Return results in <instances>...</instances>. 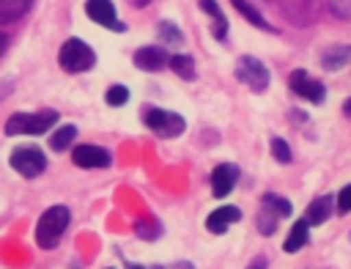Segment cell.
Returning <instances> with one entry per match:
<instances>
[{"mask_svg":"<svg viewBox=\"0 0 351 269\" xmlns=\"http://www.w3.org/2000/svg\"><path fill=\"white\" fill-rule=\"evenodd\" d=\"M85 11H88V16H90L93 22H99V25H104V27L126 30V25L118 22V16H115L112 0H88V3H85Z\"/></svg>","mask_w":351,"mask_h":269,"instance_id":"cell-8","label":"cell"},{"mask_svg":"<svg viewBox=\"0 0 351 269\" xmlns=\"http://www.w3.org/2000/svg\"><path fill=\"white\" fill-rule=\"evenodd\" d=\"M159 36H162V41H167V44H178V41H181V30H178L173 22H159Z\"/></svg>","mask_w":351,"mask_h":269,"instance_id":"cell-25","label":"cell"},{"mask_svg":"<svg viewBox=\"0 0 351 269\" xmlns=\"http://www.w3.org/2000/svg\"><path fill=\"white\" fill-rule=\"evenodd\" d=\"M291 91H293L299 99H307V102H313V104H321L324 96H326L324 82L313 80L304 69H293V71H291Z\"/></svg>","mask_w":351,"mask_h":269,"instance_id":"cell-7","label":"cell"},{"mask_svg":"<svg viewBox=\"0 0 351 269\" xmlns=\"http://www.w3.org/2000/svg\"><path fill=\"white\" fill-rule=\"evenodd\" d=\"M236 80L244 82L252 93H263V91L269 88V71H266V66H263L258 58H252V55H241V58H239V63H236Z\"/></svg>","mask_w":351,"mask_h":269,"instance_id":"cell-5","label":"cell"},{"mask_svg":"<svg viewBox=\"0 0 351 269\" xmlns=\"http://www.w3.org/2000/svg\"><path fill=\"white\" fill-rule=\"evenodd\" d=\"M307 231H310V220L307 217L304 220H296L293 228H291V233H288V239H285V244H282V250L285 253H299L307 244Z\"/></svg>","mask_w":351,"mask_h":269,"instance_id":"cell-14","label":"cell"},{"mask_svg":"<svg viewBox=\"0 0 351 269\" xmlns=\"http://www.w3.org/2000/svg\"><path fill=\"white\" fill-rule=\"evenodd\" d=\"M30 5H33V0H0V22L8 25V22L25 16L30 11Z\"/></svg>","mask_w":351,"mask_h":269,"instance_id":"cell-15","label":"cell"},{"mask_svg":"<svg viewBox=\"0 0 351 269\" xmlns=\"http://www.w3.org/2000/svg\"><path fill=\"white\" fill-rule=\"evenodd\" d=\"M69 222H71V211H69L66 206H49V209L41 214L38 225H36V244L44 247V250L58 247V242H60V236L66 233Z\"/></svg>","mask_w":351,"mask_h":269,"instance_id":"cell-1","label":"cell"},{"mask_svg":"<svg viewBox=\"0 0 351 269\" xmlns=\"http://www.w3.org/2000/svg\"><path fill=\"white\" fill-rule=\"evenodd\" d=\"M77 137V126H71V124H66V126H60L52 137H49V148H55V151H66L69 145H71V140Z\"/></svg>","mask_w":351,"mask_h":269,"instance_id":"cell-19","label":"cell"},{"mask_svg":"<svg viewBox=\"0 0 351 269\" xmlns=\"http://www.w3.org/2000/svg\"><path fill=\"white\" fill-rule=\"evenodd\" d=\"M200 8L208 11V14L214 16V36H217V38H225V33H228V22H225L219 5H217L214 0H200Z\"/></svg>","mask_w":351,"mask_h":269,"instance_id":"cell-20","label":"cell"},{"mask_svg":"<svg viewBox=\"0 0 351 269\" xmlns=\"http://www.w3.org/2000/svg\"><path fill=\"white\" fill-rule=\"evenodd\" d=\"M58 63H60L63 71L80 74V71L93 69V63H96V52H93L82 38H66V44H63L60 52H58Z\"/></svg>","mask_w":351,"mask_h":269,"instance_id":"cell-3","label":"cell"},{"mask_svg":"<svg viewBox=\"0 0 351 269\" xmlns=\"http://www.w3.org/2000/svg\"><path fill=\"white\" fill-rule=\"evenodd\" d=\"M277 217H280V211H277L274 206L263 203V209H261V214H258V231H261L263 236H271V233L277 231Z\"/></svg>","mask_w":351,"mask_h":269,"instance_id":"cell-17","label":"cell"},{"mask_svg":"<svg viewBox=\"0 0 351 269\" xmlns=\"http://www.w3.org/2000/svg\"><path fill=\"white\" fill-rule=\"evenodd\" d=\"M351 60V44H332L329 49L321 52V66L326 71H340Z\"/></svg>","mask_w":351,"mask_h":269,"instance_id":"cell-13","label":"cell"},{"mask_svg":"<svg viewBox=\"0 0 351 269\" xmlns=\"http://www.w3.org/2000/svg\"><path fill=\"white\" fill-rule=\"evenodd\" d=\"M329 214H332V200H329L326 195L315 198V200L307 206V220H310V225H321L324 220H329Z\"/></svg>","mask_w":351,"mask_h":269,"instance_id":"cell-16","label":"cell"},{"mask_svg":"<svg viewBox=\"0 0 351 269\" xmlns=\"http://www.w3.org/2000/svg\"><path fill=\"white\" fill-rule=\"evenodd\" d=\"M263 203L274 206V209L280 211V217H288V214H291V200H285V198H280V195H274V192H266V195H263Z\"/></svg>","mask_w":351,"mask_h":269,"instance_id":"cell-24","label":"cell"},{"mask_svg":"<svg viewBox=\"0 0 351 269\" xmlns=\"http://www.w3.org/2000/svg\"><path fill=\"white\" fill-rule=\"evenodd\" d=\"M143 121H145V126H148L156 137H165V140L178 137V134L184 132V126H186V121H184L181 115H176V113H170V110H159V107H145V110H143Z\"/></svg>","mask_w":351,"mask_h":269,"instance_id":"cell-4","label":"cell"},{"mask_svg":"<svg viewBox=\"0 0 351 269\" xmlns=\"http://www.w3.org/2000/svg\"><path fill=\"white\" fill-rule=\"evenodd\" d=\"M271 156H274L280 165H288V162H291V145H288L282 137H271Z\"/></svg>","mask_w":351,"mask_h":269,"instance_id":"cell-22","label":"cell"},{"mask_svg":"<svg viewBox=\"0 0 351 269\" xmlns=\"http://www.w3.org/2000/svg\"><path fill=\"white\" fill-rule=\"evenodd\" d=\"M129 3H132V5H134V8H143V5H148V3H151V0H129Z\"/></svg>","mask_w":351,"mask_h":269,"instance_id":"cell-29","label":"cell"},{"mask_svg":"<svg viewBox=\"0 0 351 269\" xmlns=\"http://www.w3.org/2000/svg\"><path fill=\"white\" fill-rule=\"evenodd\" d=\"M337 209L340 211H351V184H346L337 195Z\"/></svg>","mask_w":351,"mask_h":269,"instance_id":"cell-27","label":"cell"},{"mask_svg":"<svg viewBox=\"0 0 351 269\" xmlns=\"http://www.w3.org/2000/svg\"><path fill=\"white\" fill-rule=\"evenodd\" d=\"M8 162H11V167H14L16 173H22L25 178H36V176L44 173V167H47L44 151H41L38 145H19V148H14L11 156H8Z\"/></svg>","mask_w":351,"mask_h":269,"instance_id":"cell-6","label":"cell"},{"mask_svg":"<svg viewBox=\"0 0 351 269\" xmlns=\"http://www.w3.org/2000/svg\"><path fill=\"white\" fill-rule=\"evenodd\" d=\"M236 178H239V167H236V165H230V162L217 165V167L211 170V192H214L217 198L230 195V189H233Z\"/></svg>","mask_w":351,"mask_h":269,"instance_id":"cell-9","label":"cell"},{"mask_svg":"<svg viewBox=\"0 0 351 269\" xmlns=\"http://www.w3.org/2000/svg\"><path fill=\"white\" fill-rule=\"evenodd\" d=\"M170 63V58L165 55V49L162 47H140L137 52H134V66L137 69H143V71H159V69H165Z\"/></svg>","mask_w":351,"mask_h":269,"instance_id":"cell-10","label":"cell"},{"mask_svg":"<svg viewBox=\"0 0 351 269\" xmlns=\"http://www.w3.org/2000/svg\"><path fill=\"white\" fill-rule=\"evenodd\" d=\"M170 69H173L178 77H184V80H192V77H195V60H192L189 55H173V58H170Z\"/></svg>","mask_w":351,"mask_h":269,"instance_id":"cell-21","label":"cell"},{"mask_svg":"<svg viewBox=\"0 0 351 269\" xmlns=\"http://www.w3.org/2000/svg\"><path fill=\"white\" fill-rule=\"evenodd\" d=\"M239 220H241V211H239L236 206H222V209H217V211L208 214L206 228H208L211 233H225L228 225H230V222H239Z\"/></svg>","mask_w":351,"mask_h":269,"instance_id":"cell-12","label":"cell"},{"mask_svg":"<svg viewBox=\"0 0 351 269\" xmlns=\"http://www.w3.org/2000/svg\"><path fill=\"white\" fill-rule=\"evenodd\" d=\"M58 124V113L55 110H38V113H14L5 121V134H44L47 129H52Z\"/></svg>","mask_w":351,"mask_h":269,"instance_id":"cell-2","label":"cell"},{"mask_svg":"<svg viewBox=\"0 0 351 269\" xmlns=\"http://www.w3.org/2000/svg\"><path fill=\"white\" fill-rule=\"evenodd\" d=\"M343 113H346V115H351V99H346V104H343Z\"/></svg>","mask_w":351,"mask_h":269,"instance_id":"cell-30","label":"cell"},{"mask_svg":"<svg viewBox=\"0 0 351 269\" xmlns=\"http://www.w3.org/2000/svg\"><path fill=\"white\" fill-rule=\"evenodd\" d=\"M329 8H332L340 19H351V0H329Z\"/></svg>","mask_w":351,"mask_h":269,"instance_id":"cell-26","label":"cell"},{"mask_svg":"<svg viewBox=\"0 0 351 269\" xmlns=\"http://www.w3.org/2000/svg\"><path fill=\"white\" fill-rule=\"evenodd\" d=\"M230 3L236 5V11H241V16H244L247 22H252L255 27H263V30H271V25H269V22H266V19L261 16V11H258V8H252V5L247 3V0H230Z\"/></svg>","mask_w":351,"mask_h":269,"instance_id":"cell-18","label":"cell"},{"mask_svg":"<svg viewBox=\"0 0 351 269\" xmlns=\"http://www.w3.org/2000/svg\"><path fill=\"white\" fill-rule=\"evenodd\" d=\"M104 99H107V104H112V107H121V104H126V99H129V91H126L123 85H110V88H107V93H104Z\"/></svg>","mask_w":351,"mask_h":269,"instance_id":"cell-23","label":"cell"},{"mask_svg":"<svg viewBox=\"0 0 351 269\" xmlns=\"http://www.w3.org/2000/svg\"><path fill=\"white\" fill-rule=\"evenodd\" d=\"M5 38H8V36H5V33H0V55H3V52H5V47H8V41H5Z\"/></svg>","mask_w":351,"mask_h":269,"instance_id":"cell-28","label":"cell"},{"mask_svg":"<svg viewBox=\"0 0 351 269\" xmlns=\"http://www.w3.org/2000/svg\"><path fill=\"white\" fill-rule=\"evenodd\" d=\"M71 159L80 167H107L110 165V154L101 145H80L71 151Z\"/></svg>","mask_w":351,"mask_h":269,"instance_id":"cell-11","label":"cell"}]
</instances>
